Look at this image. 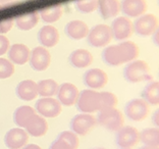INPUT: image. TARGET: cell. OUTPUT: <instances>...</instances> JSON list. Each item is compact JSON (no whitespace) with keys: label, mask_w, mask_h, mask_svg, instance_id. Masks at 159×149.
I'll list each match as a JSON object with an SVG mask.
<instances>
[{"label":"cell","mask_w":159,"mask_h":149,"mask_svg":"<svg viewBox=\"0 0 159 149\" xmlns=\"http://www.w3.org/2000/svg\"><path fill=\"white\" fill-rule=\"evenodd\" d=\"M150 105L142 98H135L125 104V114L133 122H142L149 114Z\"/></svg>","instance_id":"52a82bcc"},{"label":"cell","mask_w":159,"mask_h":149,"mask_svg":"<svg viewBox=\"0 0 159 149\" xmlns=\"http://www.w3.org/2000/svg\"><path fill=\"white\" fill-rule=\"evenodd\" d=\"M96 119L97 125L112 131V132H117L119 129L124 127L125 123V118L122 112L115 107L103 108L99 110Z\"/></svg>","instance_id":"3957f363"},{"label":"cell","mask_w":159,"mask_h":149,"mask_svg":"<svg viewBox=\"0 0 159 149\" xmlns=\"http://www.w3.org/2000/svg\"><path fill=\"white\" fill-rule=\"evenodd\" d=\"M16 96L23 101H32L38 96L37 83L33 80H24L20 82L16 89Z\"/></svg>","instance_id":"44dd1931"},{"label":"cell","mask_w":159,"mask_h":149,"mask_svg":"<svg viewBox=\"0 0 159 149\" xmlns=\"http://www.w3.org/2000/svg\"><path fill=\"white\" fill-rule=\"evenodd\" d=\"M140 141L148 146H159V130L156 127L144 129L140 133Z\"/></svg>","instance_id":"f546056e"},{"label":"cell","mask_w":159,"mask_h":149,"mask_svg":"<svg viewBox=\"0 0 159 149\" xmlns=\"http://www.w3.org/2000/svg\"><path fill=\"white\" fill-rule=\"evenodd\" d=\"M110 29L113 38L117 41H124L129 39L134 33L133 23L131 20H129V17L125 16H118L113 20Z\"/></svg>","instance_id":"7c38bea8"},{"label":"cell","mask_w":159,"mask_h":149,"mask_svg":"<svg viewBox=\"0 0 159 149\" xmlns=\"http://www.w3.org/2000/svg\"><path fill=\"white\" fill-rule=\"evenodd\" d=\"M139 149H159L156 146H148V145H144L143 147H140Z\"/></svg>","instance_id":"f35d334b"},{"label":"cell","mask_w":159,"mask_h":149,"mask_svg":"<svg viewBox=\"0 0 159 149\" xmlns=\"http://www.w3.org/2000/svg\"><path fill=\"white\" fill-rule=\"evenodd\" d=\"M38 21H39V13L37 12H33L16 16V25L17 29L20 31H30L37 26Z\"/></svg>","instance_id":"d4e9b609"},{"label":"cell","mask_w":159,"mask_h":149,"mask_svg":"<svg viewBox=\"0 0 159 149\" xmlns=\"http://www.w3.org/2000/svg\"><path fill=\"white\" fill-rule=\"evenodd\" d=\"M7 53H8L9 61H11L12 63L23 65L26 64L30 59L31 50L29 49L27 45L16 43V44H13L9 47Z\"/></svg>","instance_id":"d6986e66"},{"label":"cell","mask_w":159,"mask_h":149,"mask_svg":"<svg viewBox=\"0 0 159 149\" xmlns=\"http://www.w3.org/2000/svg\"><path fill=\"white\" fill-rule=\"evenodd\" d=\"M124 78L126 82L132 84L151 80L149 65L144 60L129 61L124 68Z\"/></svg>","instance_id":"277c9868"},{"label":"cell","mask_w":159,"mask_h":149,"mask_svg":"<svg viewBox=\"0 0 159 149\" xmlns=\"http://www.w3.org/2000/svg\"><path fill=\"white\" fill-rule=\"evenodd\" d=\"M99 0H75V8L81 13H91L98 8Z\"/></svg>","instance_id":"4dcf8cb0"},{"label":"cell","mask_w":159,"mask_h":149,"mask_svg":"<svg viewBox=\"0 0 159 149\" xmlns=\"http://www.w3.org/2000/svg\"><path fill=\"white\" fill-rule=\"evenodd\" d=\"M16 2V0H0V8H4V7L12 5Z\"/></svg>","instance_id":"d590c367"},{"label":"cell","mask_w":159,"mask_h":149,"mask_svg":"<svg viewBox=\"0 0 159 149\" xmlns=\"http://www.w3.org/2000/svg\"><path fill=\"white\" fill-rule=\"evenodd\" d=\"M9 40L6 36L0 35V56L4 55V54L8 51L9 49Z\"/></svg>","instance_id":"836d02e7"},{"label":"cell","mask_w":159,"mask_h":149,"mask_svg":"<svg viewBox=\"0 0 159 149\" xmlns=\"http://www.w3.org/2000/svg\"><path fill=\"white\" fill-rule=\"evenodd\" d=\"M14 64L8 59L0 57V79H7L10 78L14 74Z\"/></svg>","instance_id":"1f68e13d"},{"label":"cell","mask_w":159,"mask_h":149,"mask_svg":"<svg viewBox=\"0 0 159 149\" xmlns=\"http://www.w3.org/2000/svg\"><path fill=\"white\" fill-rule=\"evenodd\" d=\"M152 123H153V125L156 127V128H158V126H159V110L158 109H156L153 112V114H152Z\"/></svg>","instance_id":"e575fe53"},{"label":"cell","mask_w":159,"mask_h":149,"mask_svg":"<svg viewBox=\"0 0 159 149\" xmlns=\"http://www.w3.org/2000/svg\"><path fill=\"white\" fill-rule=\"evenodd\" d=\"M158 38H159V32H158V30H157V31L155 32L154 34H153V37H152V40H153L154 44L156 45V46H158V44H159Z\"/></svg>","instance_id":"74e56055"},{"label":"cell","mask_w":159,"mask_h":149,"mask_svg":"<svg viewBox=\"0 0 159 149\" xmlns=\"http://www.w3.org/2000/svg\"><path fill=\"white\" fill-rule=\"evenodd\" d=\"M58 87L59 85L53 79L41 80L39 83H37L38 95L42 97H53L54 95H56Z\"/></svg>","instance_id":"83f0119b"},{"label":"cell","mask_w":159,"mask_h":149,"mask_svg":"<svg viewBox=\"0 0 159 149\" xmlns=\"http://www.w3.org/2000/svg\"><path fill=\"white\" fill-rule=\"evenodd\" d=\"M13 26V20L12 19H7L0 21V35L8 33Z\"/></svg>","instance_id":"d6a6232c"},{"label":"cell","mask_w":159,"mask_h":149,"mask_svg":"<svg viewBox=\"0 0 159 149\" xmlns=\"http://www.w3.org/2000/svg\"><path fill=\"white\" fill-rule=\"evenodd\" d=\"M139 53L138 45L133 41H124L104 48L102 51V59L109 67H118L137 59Z\"/></svg>","instance_id":"7a4b0ae2"},{"label":"cell","mask_w":159,"mask_h":149,"mask_svg":"<svg viewBox=\"0 0 159 149\" xmlns=\"http://www.w3.org/2000/svg\"><path fill=\"white\" fill-rule=\"evenodd\" d=\"M142 99L149 105L159 104V82L153 81L149 83L142 92Z\"/></svg>","instance_id":"f1b7e54d"},{"label":"cell","mask_w":159,"mask_h":149,"mask_svg":"<svg viewBox=\"0 0 159 149\" xmlns=\"http://www.w3.org/2000/svg\"><path fill=\"white\" fill-rule=\"evenodd\" d=\"M64 32L68 38L74 40H81L88 36L89 27L84 21L80 20H74L68 21L64 28Z\"/></svg>","instance_id":"7402d4cb"},{"label":"cell","mask_w":159,"mask_h":149,"mask_svg":"<svg viewBox=\"0 0 159 149\" xmlns=\"http://www.w3.org/2000/svg\"><path fill=\"white\" fill-rule=\"evenodd\" d=\"M148 9L146 0H122L120 2V10L128 17H139Z\"/></svg>","instance_id":"2e32d148"},{"label":"cell","mask_w":159,"mask_h":149,"mask_svg":"<svg viewBox=\"0 0 159 149\" xmlns=\"http://www.w3.org/2000/svg\"><path fill=\"white\" fill-rule=\"evenodd\" d=\"M79 145V137L74 132L63 131L51 143L49 149H78Z\"/></svg>","instance_id":"ac0fdd59"},{"label":"cell","mask_w":159,"mask_h":149,"mask_svg":"<svg viewBox=\"0 0 159 149\" xmlns=\"http://www.w3.org/2000/svg\"><path fill=\"white\" fill-rule=\"evenodd\" d=\"M30 65L36 72H44L49 68L51 63V55L47 48L42 46L35 47L31 51Z\"/></svg>","instance_id":"8fae6325"},{"label":"cell","mask_w":159,"mask_h":149,"mask_svg":"<svg viewBox=\"0 0 159 149\" xmlns=\"http://www.w3.org/2000/svg\"><path fill=\"white\" fill-rule=\"evenodd\" d=\"M36 114V110L33 107L29 106V105H23V106L17 107L13 114V121L16 123L19 128H25L27 122L31 117Z\"/></svg>","instance_id":"4316f807"},{"label":"cell","mask_w":159,"mask_h":149,"mask_svg":"<svg viewBox=\"0 0 159 149\" xmlns=\"http://www.w3.org/2000/svg\"><path fill=\"white\" fill-rule=\"evenodd\" d=\"M68 63L75 68H85L92 64L93 55L86 49H77L70 54Z\"/></svg>","instance_id":"603a6c76"},{"label":"cell","mask_w":159,"mask_h":149,"mask_svg":"<svg viewBox=\"0 0 159 149\" xmlns=\"http://www.w3.org/2000/svg\"><path fill=\"white\" fill-rule=\"evenodd\" d=\"M75 104L79 111L91 114L103 108L115 107L117 105V97L111 92H97L96 90L85 89L80 93Z\"/></svg>","instance_id":"6da1fadb"},{"label":"cell","mask_w":159,"mask_h":149,"mask_svg":"<svg viewBox=\"0 0 159 149\" xmlns=\"http://www.w3.org/2000/svg\"><path fill=\"white\" fill-rule=\"evenodd\" d=\"M35 110L39 115L47 119L56 118L61 114L62 105L53 97H42L35 104Z\"/></svg>","instance_id":"ba28073f"},{"label":"cell","mask_w":159,"mask_h":149,"mask_svg":"<svg viewBox=\"0 0 159 149\" xmlns=\"http://www.w3.org/2000/svg\"><path fill=\"white\" fill-rule=\"evenodd\" d=\"M133 28L137 35L141 37H148L158 30V19L152 13H145L135 21Z\"/></svg>","instance_id":"30bf717a"},{"label":"cell","mask_w":159,"mask_h":149,"mask_svg":"<svg viewBox=\"0 0 159 149\" xmlns=\"http://www.w3.org/2000/svg\"><path fill=\"white\" fill-rule=\"evenodd\" d=\"M112 32L111 29L107 25H97L94 26L91 30H89L88 36H87V42L92 47H101L107 46L112 40Z\"/></svg>","instance_id":"5b68a950"},{"label":"cell","mask_w":159,"mask_h":149,"mask_svg":"<svg viewBox=\"0 0 159 149\" xmlns=\"http://www.w3.org/2000/svg\"><path fill=\"white\" fill-rule=\"evenodd\" d=\"M38 41L42 47H54L59 41V32L53 26H44L38 32Z\"/></svg>","instance_id":"ffe728a7"},{"label":"cell","mask_w":159,"mask_h":149,"mask_svg":"<svg viewBox=\"0 0 159 149\" xmlns=\"http://www.w3.org/2000/svg\"><path fill=\"white\" fill-rule=\"evenodd\" d=\"M83 82L92 90L101 89L107 84L108 76L100 68H90L83 76Z\"/></svg>","instance_id":"4fadbf2b"},{"label":"cell","mask_w":159,"mask_h":149,"mask_svg":"<svg viewBox=\"0 0 159 149\" xmlns=\"http://www.w3.org/2000/svg\"><path fill=\"white\" fill-rule=\"evenodd\" d=\"M97 126L96 117L90 114H79L70 121V131L77 136H86Z\"/></svg>","instance_id":"8992f818"},{"label":"cell","mask_w":159,"mask_h":149,"mask_svg":"<svg viewBox=\"0 0 159 149\" xmlns=\"http://www.w3.org/2000/svg\"><path fill=\"white\" fill-rule=\"evenodd\" d=\"M115 141L120 149H132L140 142V132L135 127L124 126L116 132Z\"/></svg>","instance_id":"9c48e42d"},{"label":"cell","mask_w":159,"mask_h":149,"mask_svg":"<svg viewBox=\"0 0 159 149\" xmlns=\"http://www.w3.org/2000/svg\"><path fill=\"white\" fill-rule=\"evenodd\" d=\"M57 100L63 106H73L78 101L80 95L79 89L71 83H63L58 87L56 93Z\"/></svg>","instance_id":"9a60e30c"},{"label":"cell","mask_w":159,"mask_h":149,"mask_svg":"<svg viewBox=\"0 0 159 149\" xmlns=\"http://www.w3.org/2000/svg\"><path fill=\"white\" fill-rule=\"evenodd\" d=\"M97 9L102 19H112L120 12V2L119 0H99Z\"/></svg>","instance_id":"cb8c5ba5"},{"label":"cell","mask_w":159,"mask_h":149,"mask_svg":"<svg viewBox=\"0 0 159 149\" xmlns=\"http://www.w3.org/2000/svg\"><path fill=\"white\" fill-rule=\"evenodd\" d=\"M29 135L23 128H12L5 134L4 143L9 149H21L28 144Z\"/></svg>","instance_id":"5bb4252c"},{"label":"cell","mask_w":159,"mask_h":149,"mask_svg":"<svg viewBox=\"0 0 159 149\" xmlns=\"http://www.w3.org/2000/svg\"><path fill=\"white\" fill-rule=\"evenodd\" d=\"M21 149H42V148L37 144H27L26 146L23 147Z\"/></svg>","instance_id":"8d00e7d4"},{"label":"cell","mask_w":159,"mask_h":149,"mask_svg":"<svg viewBox=\"0 0 159 149\" xmlns=\"http://www.w3.org/2000/svg\"><path fill=\"white\" fill-rule=\"evenodd\" d=\"M24 129L26 130L28 135H31L32 137H42L48 131V123L45 118L36 114L29 119Z\"/></svg>","instance_id":"e0dca14e"},{"label":"cell","mask_w":159,"mask_h":149,"mask_svg":"<svg viewBox=\"0 0 159 149\" xmlns=\"http://www.w3.org/2000/svg\"><path fill=\"white\" fill-rule=\"evenodd\" d=\"M94 149H104V148H94Z\"/></svg>","instance_id":"ab89813d"},{"label":"cell","mask_w":159,"mask_h":149,"mask_svg":"<svg viewBox=\"0 0 159 149\" xmlns=\"http://www.w3.org/2000/svg\"><path fill=\"white\" fill-rule=\"evenodd\" d=\"M63 14L62 6L57 4L49 7H45L40 10V16L42 21L47 24H53L57 21Z\"/></svg>","instance_id":"484cf974"}]
</instances>
